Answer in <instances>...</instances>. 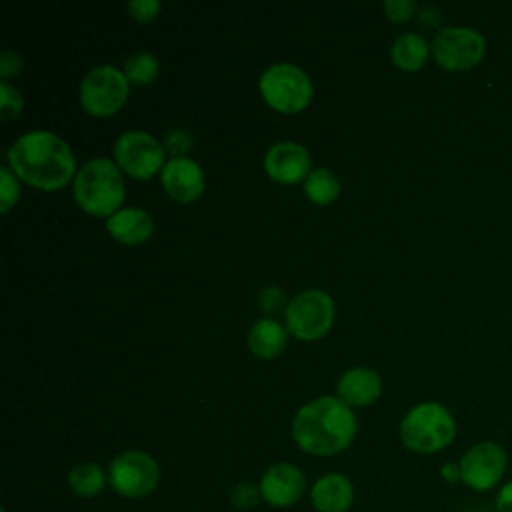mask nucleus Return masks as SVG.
<instances>
[{
  "label": "nucleus",
  "mask_w": 512,
  "mask_h": 512,
  "mask_svg": "<svg viewBox=\"0 0 512 512\" xmlns=\"http://www.w3.org/2000/svg\"><path fill=\"white\" fill-rule=\"evenodd\" d=\"M108 484L122 498H146L160 484V464L142 450H126L112 458Z\"/></svg>",
  "instance_id": "nucleus-6"
},
{
  "label": "nucleus",
  "mask_w": 512,
  "mask_h": 512,
  "mask_svg": "<svg viewBox=\"0 0 512 512\" xmlns=\"http://www.w3.org/2000/svg\"><path fill=\"white\" fill-rule=\"evenodd\" d=\"M338 398L352 406H368L376 402L382 394V380L380 376L370 368H352L342 374V378L336 384Z\"/></svg>",
  "instance_id": "nucleus-16"
},
{
  "label": "nucleus",
  "mask_w": 512,
  "mask_h": 512,
  "mask_svg": "<svg viewBox=\"0 0 512 512\" xmlns=\"http://www.w3.org/2000/svg\"><path fill=\"white\" fill-rule=\"evenodd\" d=\"M284 314L292 336L300 340H318L332 326L334 302L322 290H306L288 302Z\"/></svg>",
  "instance_id": "nucleus-8"
},
{
  "label": "nucleus",
  "mask_w": 512,
  "mask_h": 512,
  "mask_svg": "<svg viewBox=\"0 0 512 512\" xmlns=\"http://www.w3.org/2000/svg\"><path fill=\"white\" fill-rule=\"evenodd\" d=\"M164 148L172 154V158H182V154L192 148V136L186 130L174 128L166 134Z\"/></svg>",
  "instance_id": "nucleus-25"
},
{
  "label": "nucleus",
  "mask_w": 512,
  "mask_h": 512,
  "mask_svg": "<svg viewBox=\"0 0 512 512\" xmlns=\"http://www.w3.org/2000/svg\"><path fill=\"white\" fill-rule=\"evenodd\" d=\"M108 484V474L94 462H82L70 468L68 486L80 498L98 496Z\"/></svg>",
  "instance_id": "nucleus-20"
},
{
  "label": "nucleus",
  "mask_w": 512,
  "mask_h": 512,
  "mask_svg": "<svg viewBox=\"0 0 512 512\" xmlns=\"http://www.w3.org/2000/svg\"><path fill=\"white\" fill-rule=\"evenodd\" d=\"M286 330L282 324L270 318L258 320L248 332V346L254 356L270 360L286 348Z\"/></svg>",
  "instance_id": "nucleus-18"
},
{
  "label": "nucleus",
  "mask_w": 512,
  "mask_h": 512,
  "mask_svg": "<svg viewBox=\"0 0 512 512\" xmlns=\"http://www.w3.org/2000/svg\"><path fill=\"white\" fill-rule=\"evenodd\" d=\"M432 52L436 62L444 70L460 72L476 66L482 60L486 52V42L484 36L474 28L452 26L436 34Z\"/></svg>",
  "instance_id": "nucleus-10"
},
{
  "label": "nucleus",
  "mask_w": 512,
  "mask_h": 512,
  "mask_svg": "<svg viewBox=\"0 0 512 512\" xmlns=\"http://www.w3.org/2000/svg\"><path fill=\"white\" fill-rule=\"evenodd\" d=\"M20 68H22L20 58H18L12 50H4L2 56H0V74H2L4 78H8V76L16 74Z\"/></svg>",
  "instance_id": "nucleus-31"
},
{
  "label": "nucleus",
  "mask_w": 512,
  "mask_h": 512,
  "mask_svg": "<svg viewBox=\"0 0 512 512\" xmlns=\"http://www.w3.org/2000/svg\"><path fill=\"white\" fill-rule=\"evenodd\" d=\"M106 230L122 244H142L146 242L152 232L154 224L152 218L140 210V208H122L116 214H112L106 222Z\"/></svg>",
  "instance_id": "nucleus-17"
},
{
  "label": "nucleus",
  "mask_w": 512,
  "mask_h": 512,
  "mask_svg": "<svg viewBox=\"0 0 512 512\" xmlns=\"http://www.w3.org/2000/svg\"><path fill=\"white\" fill-rule=\"evenodd\" d=\"M128 98V78L112 66L90 70L80 84V102L92 116H110Z\"/></svg>",
  "instance_id": "nucleus-9"
},
{
  "label": "nucleus",
  "mask_w": 512,
  "mask_h": 512,
  "mask_svg": "<svg viewBox=\"0 0 512 512\" xmlns=\"http://www.w3.org/2000/svg\"><path fill=\"white\" fill-rule=\"evenodd\" d=\"M310 502L316 512H346L354 502V484L346 474L328 472L312 484Z\"/></svg>",
  "instance_id": "nucleus-15"
},
{
  "label": "nucleus",
  "mask_w": 512,
  "mask_h": 512,
  "mask_svg": "<svg viewBox=\"0 0 512 512\" xmlns=\"http://www.w3.org/2000/svg\"><path fill=\"white\" fill-rule=\"evenodd\" d=\"M0 180H2V214H6L12 204L18 200V182L16 178L12 176V172L8 168H2L0 170Z\"/></svg>",
  "instance_id": "nucleus-27"
},
{
  "label": "nucleus",
  "mask_w": 512,
  "mask_h": 512,
  "mask_svg": "<svg viewBox=\"0 0 512 512\" xmlns=\"http://www.w3.org/2000/svg\"><path fill=\"white\" fill-rule=\"evenodd\" d=\"M162 186L176 202H192L204 192L200 166L190 158H170L162 168Z\"/></svg>",
  "instance_id": "nucleus-14"
},
{
  "label": "nucleus",
  "mask_w": 512,
  "mask_h": 512,
  "mask_svg": "<svg viewBox=\"0 0 512 512\" xmlns=\"http://www.w3.org/2000/svg\"><path fill=\"white\" fill-rule=\"evenodd\" d=\"M260 92L270 108L284 114L304 110L312 100V82L308 74L288 62L270 66L260 78Z\"/></svg>",
  "instance_id": "nucleus-5"
},
{
  "label": "nucleus",
  "mask_w": 512,
  "mask_h": 512,
  "mask_svg": "<svg viewBox=\"0 0 512 512\" xmlns=\"http://www.w3.org/2000/svg\"><path fill=\"white\" fill-rule=\"evenodd\" d=\"M22 106H24L22 94L16 88H12L8 82H2L0 84V118L2 120L16 118Z\"/></svg>",
  "instance_id": "nucleus-24"
},
{
  "label": "nucleus",
  "mask_w": 512,
  "mask_h": 512,
  "mask_svg": "<svg viewBox=\"0 0 512 512\" xmlns=\"http://www.w3.org/2000/svg\"><path fill=\"white\" fill-rule=\"evenodd\" d=\"M158 74V60L148 52L132 54L124 64V76L134 84H150Z\"/></svg>",
  "instance_id": "nucleus-22"
},
{
  "label": "nucleus",
  "mask_w": 512,
  "mask_h": 512,
  "mask_svg": "<svg viewBox=\"0 0 512 512\" xmlns=\"http://www.w3.org/2000/svg\"><path fill=\"white\" fill-rule=\"evenodd\" d=\"M262 500L260 486L254 482H240L230 492V504L236 510H252Z\"/></svg>",
  "instance_id": "nucleus-23"
},
{
  "label": "nucleus",
  "mask_w": 512,
  "mask_h": 512,
  "mask_svg": "<svg viewBox=\"0 0 512 512\" xmlns=\"http://www.w3.org/2000/svg\"><path fill=\"white\" fill-rule=\"evenodd\" d=\"M454 436V416L438 402L416 404L400 422V440L416 454L440 452L454 440Z\"/></svg>",
  "instance_id": "nucleus-4"
},
{
  "label": "nucleus",
  "mask_w": 512,
  "mask_h": 512,
  "mask_svg": "<svg viewBox=\"0 0 512 512\" xmlns=\"http://www.w3.org/2000/svg\"><path fill=\"white\" fill-rule=\"evenodd\" d=\"M114 158L118 166L132 178H152L164 162V148L146 132H124L114 144Z\"/></svg>",
  "instance_id": "nucleus-11"
},
{
  "label": "nucleus",
  "mask_w": 512,
  "mask_h": 512,
  "mask_svg": "<svg viewBox=\"0 0 512 512\" xmlns=\"http://www.w3.org/2000/svg\"><path fill=\"white\" fill-rule=\"evenodd\" d=\"M390 56L400 70H418L428 58V42L416 32H406L394 40Z\"/></svg>",
  "instance_id": "nucleus-19"
},
{
  "label": "nucleus",
  "mask_w": 512,
  "mask_h": 512,
  "mask_svg": "<svg viewBox=\"0 0 512 512\" xmlns=\"http://www.w3.org/2000/svg\"><path fill=\"white\" fill-rule=\"evenodd\" d=\"M260 306L264 312H280L284 308H288L286 304V296L278 286H266L260 294ZM286 312V310H284Z\"/></svg>",
  "instance_id": "nucleus-29"
},
{
  "label": "nucleus",
  "mask_w": 512,
  "mask_h": 512,
  "mask_svg": "<svg viewBox=\"0 0 512 512\" xmlns=\"http://www.w3.org/2000/svg\"><path fill=\"white\" fill-rule=\"evenodd\" d=\"M126 10L132 14L134 20L150 22L160 10V2L158 0H134V2L126 4Z\"/></svg>",
  "instance_id": "nucleus-28"
},
{
  "label": "nucleus",
  "mask_w": 512,
  "mask_h": 512,
  "mask_svg": "<svg viewBox=\"0 0 512 512\" xmlns=\"http://www.w3.org/2000/svg\"><path fill=\"white\" fill-rule=\"evenodd\" d=\"M8 164L20 180L40 190H58L74 176L70 146L44 130L20 136L8 150Z\"/></svg>",
  "instance_id": "nucleus-2"
},
{
  "label": "nucleus",
  "mask_w": 512,
  "mask_h": 512,
  "mask_svg": "<svg viewBox=\"0 0 512 512\" xmlns=\"http://www.w3.org/2000/svg\"><path fill=\"white\" fill-rule=\"evenodd\" d=\"M462 484L474 492L500 488L508 470V454L494 440H482L470 446L458 460Z\"/></svg>",
  "instance_id": "nucleus-7"
},
{
  "label": "nucleus",
  "mask_w": 512,
  "mask_h": 512,
  "mask_svg": "<svg viewBox=\"0 0 512 512\" xmlns=\"http://www.w3.org/2000/svg\"><path fill=\"white\" fill-rule=\"evenodd\" d=\"M440 478H442L446 484L462 482L460 464H458V462H446V464H442V468H440Z\"/></svg>",
  "instance_id": "nucleus-32"
},
{
  "label": "nucleus",
  "mask_w": 512,
  "mask_h": 512,
  "mask_svg": "<svg viewBox=\"0 0 512 512\" xmlns=\"http://www.w3.org/2000/svg\"><path fill=\"white\" fill-rule=\"evenodd\" d=\"M2 512H6V508H2Z\"/></svg>",
  "instance_id": "nucleus-33"
},
{
  "label": "nucleus",
  "mask_w": 512,
  "mask_h": 512,
  "mask_svg": "<svg viewBox=\"0 0 512 512\" xmlns=\"http://www.w3.org/2000/svg\"><path fill=\"white\" fill-rule=\"evenodd\" d=\"M74 200L92 216H112L124 200V180L108 158L88 160L74 176Z\"/></svg>",
  "instance_id": "nucleus-3"
},
{
  "label": "nucleus",
  "mask_w": 512,
  "mask_h": 512,
  "mask_svg": "<svg viewBox=\"0 0 512 512\" xmlns=\"http://www.w3.org/2000/svg\"><path fill=\"white\" fill-rule=\"evenodd\" d=\"M358 430L356 416L336 396H320L304 404L292 422V438L312 456H334L350 446Z\"/></svg>",
  "instance_id": "nucleus-1"
},
{
  "label": "nucleus",
  "mask_w": 512,
  "mask_h": 512,
  "mask_svg": "<svg viewBox=\"0 0 512 512\" xmlns=\"http://www.w3.org/2000/svg\"><path fill=\"white\" fill-rule=\"evenodd\" d=\"M304 192L308 196L310 202L324 206L330 204L332 200L338 198L340 194V182L336 178V174L328 168H318L312 170L304 182Z\"/></svg>",
  "instance_id": "nucleus-21"
},
{
  "label": "nucleus",
  "mask_w": 512,
  "mask_h": 512,
  "mask_svg": "<svg viewBox=\"0 0 512 512\" xmlns=\"http://www.w3.org/2000/svg\"><path fill=\"white\" fill-rule=\"evenodd\" d=\"M266 174L282 184H296L310 174V154L296 142H278L264 156Z\"/></svg>",
  "instance_id": "nucleus-13"
},
{
  "label": "nucleus",
  "mask_w": 512,
  "mask_h": 512,
  "mask_svg": "<svg viewBox=\"0 0 512 512\" xmlns=\"http://www.w3.org/2000/svg\"><path fill=\"white\" fill-rule=\"evenodd\" d=\"M384 12L388 14V18L392 22H406L412 18L414 10H416V2L412 0H388L382 4Z\"/></svg>",
  "instance_id": "nucleus-26"
},
{
  "label": "nucleus",
  "mask_w": 512,
  "mask_h": 512,
  "mask_svg": "<svg viewBox=\"0 0 512 512\" xmlns=\"http://www.w3.org/2000/svg\"><path fill=\"white\" fill-rule=\"evenodd\" d=\"M260 494L272 508H290L306 492V476L292 462H276L266 468L260 482Z\"/></svg>",
  "instance_id": "nucleus-12"
},
{
  "label": "nucleus",
  "mask_w": 512,
  "mask_h": 512,
  "mask_svg": "<svg viewBox=\"0 0 512 512\" xmlns=\"http://www.w3.org/2000/svg\"><path fill=\"white\" fill-rule=\"evenodd\" d=\"M496 512H512V480L502 482L494 498Z\"/></svg>",
  "instance_id": "nucleus-30"
}]
</instances>
